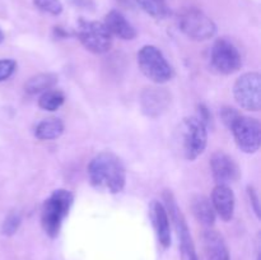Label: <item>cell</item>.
<instances>
[{"instance_id":"obj_17","label":"cell","mask_w":261,"mask_h":260,"mask_svg":"<svg viewBox=\"0 0 261 260\" xmlns=\"http://www.w3.org/2000/svg\"><path fill=\"white\" fill-rule=\"evenodd\" d=\"M191 211L199 223L206 228L212 227L216 222V212H214L212 201L205 195H195L191 200Z\"/></svg>"},{"instance_id":"obj_7","label":"cell","mask_w":261,"mask_h":260,"mask_svg":"<svg viewBox=\"0 0 261 260\" xmlns=\"http://www.w3.org/2000/svg\"><path fill=\"white\" fill-rule=\"evenodd\" d=\"M76 36L82 45L93 54H105L112 47V36L102 22L81 19Z\"/></svg>"},{"instance_id":"obj_27","label":"cell","mask_w":261,"mask_h":260,"mask_svg":"<svg viewBox=\"0 0 261 260\" xmlns=\"http://www.w3.org/2000/svg\"><path fill=\"white\" fill-rule=\"evenodd\" d=\"M3 41H4V32H3V31L0 30V43H2Z\"/></svg>"},{"instance_id":"obj_26","label":"cell","mask_w":261,"mask_h":260,"mask_svg":"<svg viewBox=\"0 0 261 260\" xmlns=\"http://www.w3.org/2000/svg\"><path fill=\"white\" fill-rule=\"evenodd\" d=\"M247 194H249L250 201L252 204V208H254L255 213H256L257 218L260 217V203H259V196H257L256 191L252 186H247Z\"/></svg>"},{"instance_id":"obj_8","label":"cell","mask_w":261,"mask_h":260,"mask_svg":"<svg viewBox=\"0 0 261 260\" xmlns=\"http://www.w3.org/2000/svg\"><path fill=\"white\" fill-rule=\"evenodd\" d=\"M233 97L241 109L259 111L261 107V76L256 71H249L237 78L233 86Z\"/></svg>"},{"instance_id":"obj_1","label":"cell","mask_w":261,"mask_h":260,"mask_svg":"<svg viewBox=\"0 0 261 260\" xmlns=\"http://www.w3.org/2000/svg\"><path fill=\"white\" fill-rule=\"evenodd\" d=\"M92 186L99 190L119 194L126 185V170L121 158L114 152L103 150L94 155L88 165Z\"/></svg>"},{"instance_id":"obj_15","label":"cell","mask_w":261,"mask_h":260,"mask_svg":"<svg viewBox=\"0 0 261 260\" xmlns=\"http://www.w3.org/2000/svg\"><path fill=\"white\" fill-rule=\"evenodd\" d=\"M103 24L106 25L111 36H116L121 40L130 41L137 37L135 28L119 10H111V12L107 13Z\"/></svg>"},{"instance_id":"obj_13","label":"cell","mask_w":261,"mask_h":260,"mask_svg":"<svg viewBox=\"0 0 261 260\" xmlns=\"http://www.w3.org/2000/svg\"><path fill=\"white\" fill-rule=\"evenodd\" d=\"M212 205L214 212L223 219L229 222L233 218L234 208H236V198L233 190L228 185H216L212 191Z\"/></svg>"},{"instance_id":"obj_5","label":"cell","mask_w":261,"mask_h":260,"mask_svg":"<svg viewBox=\"0 0 261 260\" xmlns=\"http://www.w3.org/2000/svg\"><path fill=\"white\" fill-rule=\"evenodd\" d=\"M182 154L188 161L201 155L208 144V130L196 116L185 117L180 126Z\"/></svg>"},{"instance_id":"obj_19","label":"cell","mask_w":261,"mask_h":260,"mask_svg":"<svg viewBox=\"0 0 261 260\" xmlns=\"http://www.w3.org/2000/svg\"><path fill=\"white\" fill-rule=\"evenodd\" d=\"M58 83V75L54 73H40L31 76L24 84V91L28 94H38L54 88Z\"/></svg>"},{"instance_id":"obj_14","label":"cell","mask_w":261,"mask_h":260,"mask_svg":"<svg viewBox=\"0 0 261 260\" xmlns=\"http://www.w3.org/2000/svg\"><path fill=\"white\" fill-rule=\"evenodd\" d=\"M149 214L155 235H157L158 242L166 249L171 245L170 216L167 213V209L161 201L153 200L149 206Z\"/></svg>"},{"instance_id":"obj_6","label":"cell","mask_w":261,"mask_h":260,"mask_svg":"<svg viewBox=\"0 0 261 260\" xmlns=\"http://www.w3.org/2000/svg\"><path fill=\"white\" fill-rule=\"evenodd\" d=\"M163 198H165V206L167 209V213L170 216L171 221H172L173 227H175L176 235H177L182 260H199L190 229H189L188 223H186L185 216H184L180 206L176 203L175 196L171 191H165Z\"/></svg>"},{"instance_id":"obj_24","label":"cell","mask_w":261,"mask_h":260,"mask_svg":"<svg viewBox=\"0 0 261 260\" xmlns=\"http://www.w3.org/2000/svg\"><path fill=\"white\" fill-rule=\"evenodd\" d=\"M219 115H221L222 122H223V124L226 125L228 129H231L232 125L234 124V121L239 119V116L241 114H240L236 109H233V107L226 106V107H223V109H221Z\"/></svg>"},{"instance_id":"obj_18","label":"cell","mask_w":261,"mask_h":260,"mask_svg":"<svg viewBox=\"0 0 261 260\" xmlns=\"http://www.w3.org/2000/svg\"><path fill=\"white\" fill-rule=\"evenodd\" d=\"M64 133V122L59 117H48L42 120L35 129V137L38 140L58 139Z\"/></svg>"},{"instance_id":"obj_28","label":"cell","mask_w":261,"mask_h":260,"mask_svg":"<svg viewBox=\"0 0 261 260\" xmlns=\"http://www.w3.org/2000/svg\"><path fill=\"white\" fill-rule=\"evenodd\" d=\"M257 260H260V259H257Z\"/></svg>"},{"instance_id":"obj_10","label":"cell","mask_w":261,"mask_h":260,"mask_svg":"<svg viewBox=\"0 0 261 260\" xmlns=\"http://www.w3.org/2000/svg\"><path fill=\"white\" fill-rule=\"evenodd\" d=\"M234 142L240 150L252 154L259 150L261 144V125L255 117L240 115L231 127Z\"/></svg>"},{"instance_id":"obj_25","label":"cell","mask_w":261,"mask_h":260,"mask_svg":"<svg viewBox=\"0 0 261 260\" xmlns=\"http://www.w3.org/2000/svg\"><path fill=\"white\" fill-rule=\"evenodd\" d=\"M15 69H17V63L13 59H2L0 60V82L10 78Z\"/></svg>"},{"instance_id":"obj_29","label":"cell","mask_w":261,"mask_h":260,"mask_svg":"<svg viewBox=\"0 0 261 260\" xmlns=\"http://www.w3.org/2000/svg\"><path fill=\"white\" fill-rule=\"evenodd\" d=\"M228 260H229V259H228Z\"/></svg>"},{"instance_id":"obj_4","label":"cell","mask_w":261,"mask_h":260,"mask_svg":"<svg viewBox=\"0 0 261 260\" xmlns=\"http://www.w3.org/2000/svg\"><path fill=\"white\" fill-rule=\"evenodd\" d=\"M181 32L193 41L203 42L213 38L217 33V24L209 15L196 8H186L177 17Z\"/></svg>"},{"instance_id":"obj_21","label":"cell","mask_w":261,"mask_h":260,"mask_svg":"<svg viewBox=\"0 0 261 260\" xmlns=\"http://www.w3.org/2000/svg\"><path fill=\"white\" fill-rule=\"evenodd\" d=\"M135 2L145 13L152 15L153 18L163 19L168 15V7L166 0H135Z\"/></svg>"},{"instance_id":"obj_20","label":"cell","mask_w":261,"mask_h":260,"mask_svg":"<svg viewBox=\"0 0 261 260\" xmlns=\"http://www.w3.org/2000/svg\"><path fill=\"white\" fill-rule=\"evenodd\" d=\"M65 102V94L60 89L51 88L48 91L43 92L38 99V106L45 111H56L60 109Z\"/></svg>"},{"instance_id":"obj_12","label":"cell","mask_w":261,"mask_h":260,"mask_svg":"<svg viewBox=\"0 0 261 260\" xmlns=\"http://www.w3.org/2000/svg\"><path fill=\"white\" fill-rule=\"evenodd\" d=\"M140 107L143 114L149 117H158L165 114L171 105V94L166 88L149 87L140 93Z\"/></svg>"},{"instance_id":"obj_11","label":"cell","mask_w":261,"mask_h":260,"mask_svg":"<svg viewBox=\"0 0 261 260\" xmlns=\"http://www.w3.org/2000/svg\"><path fill=\"white\" fill-rule=\"evenodd\" d=\"M211 168L217 185H229L241 177V170L236 161L223 150L213 153L211 158Z\"/></svg>"},{"instance_id":"obj_22","label":"cell","mask_w":261,"mask_h":260,"mask_svg":"<svg viewBox=\"0 0 261 260\" xmlns=\"http://www.w3.org/2000/svg\"><path fill=\"white\" fill-rule=\"evenodd\" d=\"M20 223H22V214H20V212H9L2 224V233L5 235V236H13L18 231Z\"/></svg>"},{"instance_id":"obj_2","label":"cell","mask_w":261,"mask_h":260,"mask_svg":"<svg viewBox=\"0 0 261 260\" xmlns=\"http://www.w3.org/2000/svg\"><path fill=\"white\" fill-rule=\"evenodd\" d=\"M74 195L66 189H56L43 203L41 209V226L47 236L55 239L60 232L64 219L73 205Z\"/></svg>"},{"instance_id":"obj_16","label":"cell","mask_w":261,"mask_h":260,"mask_svg":"<svg viewBox=\"0 0 261 260\" xmlns=\"http://www.w3.org/2000/svg\"><path fill=\"white\" fill-rule=\"evenodd\" d=\"M203 246L206 260H228V250L222 235L211 227L203 233Z\"/></svg>"},{"instance_id":"obj_3","label":"cell","mask_w":261,"mask_h":260,"mask_svg":"<svg viewBox=\"0 0 261 260\" xmlns=\"http://www.w3.org/2000/svg\"><path fill=\"white\" fill-rule=\"evenodd\" d=\"M140 71L155 84H165L173 76V69L158 47L145 45L138 53Z\"/></svg>"},{"instance_id":"obj_23","label":"cell","mask_w":261,"mask_h":260,"mask_svg":"<svg viewBox=\"0 0 261 260\" xmlns=\"http://www.w3.org/2000/svg\"><path fill=\"white\" fill-rule=\"evenodd\" d=\"M33 4L42 12L53 15H59L63 12V4L60 0H33Z\"/></svg>"},{"instance_id":"obj_9","label":"cell","mask_w":261,"mask_h":260,"mask_svg":"<svg viewBox=\"0 0 261 260\" xmlns=\"http://www.w3.org/2000/svg\"><path fill=\"white\" fill-rule=\"evenodd\" d=\"M211 61L218 73L229 75L239 71L242 66V56L231 40L221 37L213 43Z\"/></svg>"}]
</instances>
